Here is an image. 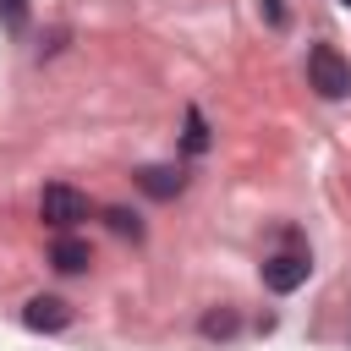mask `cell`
I'll return each instance as SVG.
<instances>
[{
    "instance_id": "8",
    "label": "cell",
    "mask_w": 351,
    "mask_h": 351,
    "mask_svg": "<svg viewBox=\"0 0 351 351\" xmlns=\"http://www.w3.org/2000/svg\"><path fill=\"white\" fill-rule=\"evenodd\" d=\"M203 148H208V126L197 110H186V154H203Z\"/></svg>"
},
{
    "instance_id": "2",
    "label": "cell",
    "mask_w": 351,
    "mask_h": 351,
    "mask_svg": "<svg viewBox=\"0 0 351 351\" xmlns=\"http://www.w3.org/2000/svg\"><path fill=\"white\" fill-rule=\"evenodd\" d=\"M38 219L55 225V230H71L77 219H88V197H82L77 186L55 181V186H44V197H38Z\"/></svg>"
},
{
    "instance_id": "11",
    "label": "cell",
    "mask_w": 351,
    "mask_h": 351,
    "mask_svg": "<svg viewBox=\"0 0 351 351\" xmlns=\"http://www.w3.org/2000/svg\"><path fill=\"white\" fill-rule=\"evenodd\" d=\"M258 5H263V16H269L274 27H285V5H280V0H258Z\"/></svg>"
},
{
    "instance_id": "1",
    "label": "cell",
    "mask_w": 351,
    "mask_h": 351,
    "mask_svg": "<svg viewBox=\"0 0 351 351\" xmlns=\"http://www.w3.org/2000/svg\"><path fill=\"white\" fill-rule=\"evenodd\" d=\"M307 82H313L324 99H346V93H351V60H346L335 44H313V49H307Z\"/></svg>"
},
{
    "instance_id": "7",
    "label": "cell",
    "mask_w": 351,
    "mask_h": 351,
    "mask_svg": "<svg viewBox=\"0 0 351 351\" xmlns=\"http://www.w3.org/2000/svg\"><path fill=\"white\" fill-rule=\"evenodd\" d=\"M104 225H110L115 236H132V241L143 236V219H137L132 208H104Z\"/></svg>"
},
{
    "instance_id": "4",
    "label": "cell",
    "mask_w": 351,
    "mask_h": 351,
    "mask_svg": "<svg viewBox=\"0 0 351 351\" xmlns=\"http://www.w3.org/2000/svg\"><path fill=\"white\" fill-rule=\"evenodd\" d=\"M22 324H27V329H66V324H71V307H66L60 296H33V302L22 307Z\"/></svg>"
},
{
    "instance_id": "9",
    "label": "cell",
    "mask_w": 351,
    "mask_h": 351,
    "mask_svg": "<svg viewBox=\"0 0 351 351\" xmlns=\"http://www.w3.org/2000/svg\"><path fill=\"white\" fill-rule=\"evenodd\" d=\"M203 335H214V340H219V335H236V313H225V307L208 313V318H203Z\"/></svg>"
},
{
    "instance_id": "10",
    "label": "cell",
    "mask_w": 351,
    "mask_h": 351,
    "mask_svg": "<svg viewBox=\"0 0 351 351\" xmlns=\"http://www.w3.org/2000/svg\"><path fill=\"white\" fill-rule=\"evenodd\" d=\"M0 16H5L11 33H22L27 27V0H0Z\"/></svg>"
},
{
    "instance_id": "3",
    "label": "cell",
    "mask_w": 351,
    "mask_h": 351,
    "mask_svg": "<svg viewBox=\"0 0 351 351\" xmlns=\"http://www.w3.org/2000/svg\"><path fill=\"white\" fill-rule=\"evenodd\" d=\"M307 274H313V258H307L302 247L263 258V285H269V291H296V285H307Z\"/></svg>"
},
{
    "instance_id": "12",
    "label": "cell",
    "mask_w": 351,
    "mask_h": 351,
    "mask_svg": "<svg viewBox=\"0 0 351 351\" xmlns=\"http://www.w3.org/2000/svg\"><path fill=\"white\" fill-rule=\"evenodd\" d=\"M340 5H351V0H340Z\"/></svg>"
},
{
    "instance_id": "6",
    "label": "cell",
    "mask_w": 351,
    "mask_h": 351,
    "mask_svg": "<svg viewBox=\"0 0 351 351\" xmlns=\"http://www.w3.org/2000/svg\"><path fill=\"white\" fill-rule=\"evenodd\" d=\"M137 186H143L148 197H176V192H181V170H170V165H148V170H137Z\"/></svg>"
},
{
    "instance_id": "5",
    "label": "cell",
    "mask_w": 351,
    "mask_h": 351,
    "mask_svg": "<svg viewBox=\"0 0 351 351\" xmlns=\"http://www.w3.org/2000/svg\"><path fill=\"white\" fill-rule=\"evenodd\" d=\"M49 263H55L60 274H82V269L93 263V252H88V241H77V236H55V247H49Z\"/></svg>"
}]
</instances>
